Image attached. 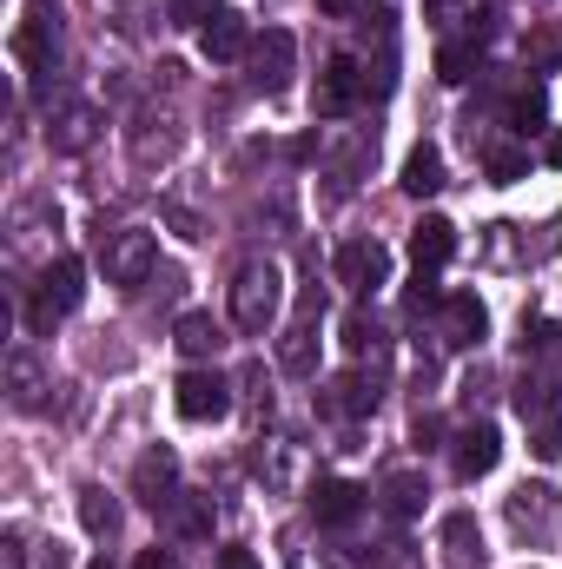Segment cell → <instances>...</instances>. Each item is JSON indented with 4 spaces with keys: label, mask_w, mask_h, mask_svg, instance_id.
<instances>
[{
    "label": "cell",
    "mask_w": 562,
    "mask_h": 569,
    "mask_svg": "<svg viewBox=\"0 0 562 569\" xmlns=\"http://www.w3.org/2000/svg\"><path fill=\"white\" fill-rule=\"evenodd\" d=\"M279 298H284L279 266L252 259V266L232 279V325H239V331H252V338H265V331H272V318H279Z\"/></svg>",
    "instance_id": "obj_1"
},
{
    "label": "cell",
    "mask_w": 562,
    "mask_h": 569,
    "mask_svg": "<svg viewBox=\"0 0 562 569\" xmlns=\"http://www.w3.org/2000/svg\"><path fill=\"white\" fill-rule=\"evenodd\" d=\"M80 298H87V266H80V259H53V266L40 272L33 305H27V325H33V331H53Z\"/></svg>",
    "instance_id": "obj_2"
},
{
    "label": "cell",
    "mask_w": 562,
    "mask_h": 569,
    "mask_svg": "<svg viewBox=\"0 0 562 569\" xmlns=\"http://www.w3.org/2000/svg\"><path fill=\"white\" fill-rule=\"evenodd\" d=\"M172 405H179L185 425H219V418L232 411V385H225L219 371H179Z\"/></svg>",
    "instance_id": "obj_3"
},
{
    "label": "cell",
    "mask_w": 562,
    "mask_h": 569,
    "mask_svg": "<svg viewBox=\"0 0 562 569\" xmlns=\"http://www.w3.org/2000/svg\"><path fill=\"white\" fill-rule=\"evenodd\" d=\"M13 53H20V67H53V53H60V7L53 0H33L27 7V20L13 27Z\"/></svg>",
    "instance_id": "obj_4"
},
{
    "label": "cell",
    "mask_w": 562,
    "mask_h": 569,
    "mask_svg": "<svg viewBox=\"0 0 562 569\" xmlns=\"http://www.w3.org/2000/svg\"><path fill=\"white\" fill-rule=\"evenodd\" d=\"M331 272H338V284H344V291L371 298L378 284L391 279V252H384L378 239H351V246H338V266H331Z\"/></svg>",
    "instance_id": "obj_5"
},
{
    "label": "cell",
    "mask_w": 562,
    "mask_h": 569,
    "mask_svg": "<svg viewBox=\"0 0 562 569\" xmlns=\"http://www.w3.org/2000/svg\"><path fill=\"white\" fill-rule=\"evenodd\" d=\"M152 266H159V239L152 232H113L107 239V279L113 284H145L152 279Z\"/></svg>",
    "instance_id": "obj_6"
},
{
    "label": "cell",
    "mask_w": 562,
    "mask_h": 569,
    "mask_svg": "<svg viewBox=\"0 0 562 569\" xmlns=\"http://www.w3.org/2000/svg\"><path fill=\"white\" fill-rule=\"evenodd\" d=\"M358 93H364L358 60H351V53H331V60H324V73H318V113H324V120H338V113H351V107H358Z\"/></svg>",
    "instance_id": "obj_7"
},
{
    "label": "cell",
    "mask_w": 562,
    "mask_h": 569,
    "mask_svg": "<svg viewBox=\"0 0 562 569\" xmlns=\"http://www.w3.org/2000/svg\"><path fill=\"white\" fill-rule=\"evenodd\" d=\"M291 60H298V47H291V33H284V27H265V33L252 40V67H259L252 80H259L265 93H279L284 80H291Z\"/></svg>",
    "instance_id": "obj_8"
},
{
    "label": "cell",
    "mask_w": 562,
    "mask_h": 569,
    "mask_svg": "<svg viewBox=\"0 0 562 569\" xmlns=\"http://www.w3.org/2000/svg\"><path fill=\"white\" fill-rule=\"evenodd\" d=\"M496 457H503V437H496V425L456 430V477H463V483L490 477V470H496Z\"/></svg>",
    "instance_id": "obj_9"
},
{
    "label": "cell",
    "mask_w": 562,
    "mask_h": 569,
    "mask_svg": "<svg viewBox=\"0 0 562 569\" xmlns=\"http://www.w3.org/2000/svg\"><path fill=\"white\" fill-rule=\"evenodd\" d=\"M172 477H179V457L159 443V450H145L140 463H133V497H140L145 510H159V503H172Z\"/></svg>",
    "instance_id": "obj_10"
},
{
    "label": "cell",
    "mask_w": 562,
    "mask_h": 569,
    "mask_svg": "<svg viewBox=\"0 0 562 569\" xmlns=\"http://www.w3.org/2000/svg\"><path fill=\"white\" fill-rule=\"evenodd\" d=\"M411 259H418V272L450 266V259H456V226H450V219H436V212H423L418 226H411Z\"/></svg>",
    "instance_id": "obj_11"
},
{
    "label": "cell",
    "mask_w": 562,
    "mask_h": 569,
    "mask_svg": "<svg viewBox=\"0 0 562 569\" xmlns=\"http://www.w3.org/2000/svg\"><path fill=\"white\" fill-rule=\"evenodd\" d=\"M483 331H490L483 298H476V291H450V298H443V345H476Z\"/></svg>",
    "instance_id": "obj_12"
},
{
    "label": "cell",
    "mask_w": 562,
    "mask_h": 569,
    "mask_svg": "<svg viewBox=\"0 0 562 569\" xmlns=\"http://www.w3.org/2000/svg\"><path fill=\"white\" fill-rule=\"evenodd\" d=\"M245 47H252V33H245V20H239L232 7H219V13L199 27V53H205V60H239Z\"/></svg>",
    "instance_id": "obj_13"
},
{
    "label": "cell",
    "mask_w": 562,
    "mask_h": 569,
    "mask_svg": "<svg viewBox=\"0 0 562 569\" xmlns=\"http://www.w3.org/2000/svg\"><path fill=\"white\" fill-rule=\"evenodd\" d=\"M358 510H364V490L344 483V477H324V483L311 490V517H318V523H351Z\"/></svg>",
    "instance_id": "obj_14"
},
{
    "label": "cell",
    "mask_w": 562,
    "mask_h": 569,
    "mask_svg": "<svg viewBox=\"0 0 562 569\" xmlns=\"http://www.w3.org/2000/svg\"><path fill=\"white\" fill-rule=\"evenodd\" d=\"M172 345H179L185 358H212L225 338H219V318H212V311H179V325H172Z\"/></svg>",
    "instance_id": "obj_15"
},
{
    "label": "cell",
    "mask_w": 562,
    "mask_h": 569,
    "mask_svg": "<svg viewBox=\"0 0 562 569\" xmlns=\"http://www.w3.org/2000/svg\"><path fill=\"white\" fill-rule=\"evenodd\" d=\"M411 199H430V192H443V152L436 146H418L411 159H404V179H398Z\"/></svg>",
    "instance_id": "obj_16"
},
{
    "label": "cell",
    "mask_w": 562,
    "mask_h": 569,
    "mask_svg": "<svg viewBox=\"0 0 562 569\" xmlns=\"http://www.w3.org/2000/svg\"><path fill=\"white\" fill-rule=\"evenodd\" d=\"M80 523H87L93 537H113V530H120V503H113L100 483H87V490H80Z\"/></svg>",
    "instance_id": "obj_17"
},
{
    "label": "cell",
    "mask_w": 562,
    "mask_h": 569,
    "mask_svg": "<svg viewBox=\"0 0 562 569\" xmlns=\"http://www.w3.org/2000/svg\"><path fill=\"white\" fill-rule=\"evenodd\" d=\"M279 365L291 371V378H304V371L318 365V351H311V318H298V325L284 331V345H279Z\"/></svg>",
    "instance_id": "obj_18"
},
{
    "label": "cell",
    "mask_w": 562,
    "mask_h": 569,
    "mask_svg": "<svg viewBox=\"0 0 562 569\" xmlns=\"http://www.w3.org/2000/svg\"><path fill=\"white\" fill-rule=\"evenodd\" d=\"M470 67H476V47H463V40L436 53V80H450V87H456V80H470Z\"/></svg>",
    "instance_id": "obj_19"
},
{
    "label": "cell",
    "mask_w": 562,
    "mask_h": 569,
    "mask_svg": "<svg viewBox=\"0 0 562 569\" xmlns=\"http://www.w3.org/2000/svg\"><path fill=\"white\" fill-rule=\"evenodd\" d=\"M87 133H93V107H67V127L53 133V146H67V152H80V146H87Z\"/></svg>",
    "instance_id": "obj_20"
},
{
    "label": "cell",
    "mask_w": 562,
    "mask_h": 569,
    "mask_svg": "<svg viewBox=\"0 0 562 569\" xmlns=\"http://www.w3.org/2000/svg\"><path fill=\"white\" fill-rule=\"evenodd\" d=\"M523 172H530V159H523L516 146H496V152H490V179H496V186H516Z\"/></svg>",
    "instance_id": "obj_21"
},
{
    "label": "cell",
    "mask_w": 562,
    "mask_h": 569,
    "mask_svg": "<svg viewBox=\"0 0 562 569\" xmlns=\"http://www.w3.org/2000/svg\"><path fill=\"white\" fill-rule=\"evenodd\" d=\"M510 120H516L523 133H536V127H543V87H530V93H516V107H510Z\"/></svg>",
    "instance_id": "obj_22"
},
{
    "label": "cell",
    "mask_w": 562,
    "mask_h": 569,
    "mask_svg": "<svg viewBox=\"0 0 562 569\" xmlns=\"http://www.w3.org/2000/svg\"><path fill=\"white\" fill-rule=\"evenodd\" d=\"M338 405H344V411H358V418H364V411H371V405H378V391H371V385H364V378H338Z\"/></svg>",
    "instance_id": "obj_23"
},
{
    "label": "cell",
    "mask_w": 562,
    "mask_h": 569,
    "mask_svg": "<svg viewBox=\"0 0 562 569\" xmlns=\"http://www.w3.org/2000/svg\"><path fill=\"white\" fill-rule=\"evenodd\" d=\"M418 503H423L418 477H391V510H398V517H418Z\"/></svg>",
    "instance_id": "obj_24"
},
{
    "label": "cell",
    "mask_w": 562,
    "mask_h": 569,
    "mask_svg": "<svg viewBox=\"0 0 562 569\" xmlns=\"http://www.w3.org/2000/svg\"><path fill=\"white\" fill-rule=\"evenodd\" d=\"M344 345H351V351H371V345H378V325H371L364 311H351V318H344Z\"/></svg>",
    "instance_id": "obj_25"
},
{
    "label": "cell",
    "mask_w": 562,
    "mask_h": 569,
    "mask_svg": "<svg viewBox=\"0 0 562 569\" xmlns=\"http://www.w3.org/2000/svg\"><path fill=\"white\" fill-rule=\"evenodd\" d=\"M536 457H543V463L562 457V418H543V425H536Z\"/></svg>",
    "instance_id": "obj_26"
},
{
    "label": "cell",
    "mask_w": 562,
    "mask_h": 569,
    "mask_svg": "<svg viewBox=\"0 0 562 569\" xmlns=\"http://www.w3.org/2000/svg\"><path fill=\"white\" fill-rule=\"evenodd\" d=\"M33 385H40V378H33V358H13V398H20V405H33Z\"/></svg>",
    "instance_id": "obj_27"
},
{
    "label": "cell",
    "mask_w": 562,
    "mask_h": 569,
    "mask_svg": "<svg viewBox=\"0 0 562 569\" xmlns=\"http://www.w3.org/2000/svg\"><path fill=\"white\" fill-rule=\"evenodd\" d=\"M140 569H179V557H172V550H159V543H152V550H140Z\"/></svg>",
    "instance_id": "obj_28"
},
{
    "label": "cell",
    "mask_w": 562,
    "mask_h": 569,
    "mask_svg": "<svg viewBox=\"0 0 562 569\" xmlns=\"http://www.w3.org/2000/svg\"><path fill=\"white\" fill-rule=\"evenodd\" d=\"M172 7H179V20H199V13H205V20H212V13H219V7H212V0H172Z\"/></svg>",
    "instance_id": "obj_29"
},
{
    "label": "cell",
    "mask_w": 562,
    "mask_h": 569,
    "mask_svg": "<svg viewBox=\"0 0 562 569\" xmlns=\"http://www.w3.org/2000/svg\"><path fill=\"white\" fill-rule=\"evenodd\" d=\"M219 569H259V563H252L245 550H225V557H219Z\"/></svg>",
    "instance_id": "obj_30"
},
{
    "label": "cell",
    "mask_w": 562,
    "mask_h": 569,
    "mask_svg": "<svg viewBox=\"0 0 562 569\" xmlns=\"http://www.w3.org/2000/svg\"><path fill=\"white\" fill-rule=\"evenodd\" d=\"M423 7H430V13H436V20H450V13H456V7H463V0H423Z\"/></svg>",
    "instance_id": "obj_31"
},
{
    "label": "cell",
    "mask_w": 562,
    "mask_h": 569,
    "mask_svg": "<svg viewBox=\"0 0 562 569\" xmlns=\"http://www.w3.org/2000/svg\"><path fill=\"white\" fill-rule=\"evenodd\" d=\"M318 13H358V0H318Z\"/></svg>",
    "instance_id": "obj_32"
},
{
    "label": "cell",
    "mask_w": 562,
    "mask_h": 569,
    "mask_svg": "<svg viewBox=\"0 0 562 569\" xmlns=\"http://www.w3.org/2000/svg\"><path fill=\"white\" fill-rule=\"evenodd\" d=\"M550 166H562V133H556V140H550Z\"/></svg>",
    "instance_id": "obj_33"
},
{
    "label": "cell",
    "mask_w": 562,
    "mask_h": 569,
    "mask_svg": "<svg viewBox=\"0 0 562 569\" xmlns=\"http://www.w3.org/2000/svg\"><path fill=\"white\" fill-rule=\"evenodd\" d=\"M87 569H113V563H107V557H93V563H87Z\"/></svg>",
    "instance_id": "obj_34"
}]
</instances>
